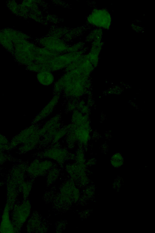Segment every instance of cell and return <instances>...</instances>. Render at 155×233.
Here are the masks:
<instances>
[{
    "instance_id": "cell-6",
    "label": "cell",
    "mask_w": 155,
    "mask_h": 233,
    "mask_svg": "<svg viewBox=\"0 0 155 233\" xmlns=\"http://www.w3.org/2000/svg\"><path fill=\"white\" fill-rule=\"evenodd\" d=\"M31 183L30 182L25 183L23 185V190L24 194L25 196V198L29 194L31 187Z\"/></svg>"
},
{
    "instance_id": "cell-1",
    "label": "cell",
    "mask_w": 155,
    "mask_h": 233,
    "mask_svg": "<svg viewBox=\"0 0 155 233\" xmlns=\"http://www.w3.org/2000/svg\"><path fill=\"white\" fill-rule=\"evenodd\" d=\"M31 206L29 201L26 199L14 206L11 215L15 232L20 230L29 217Z\"/></svg>"
},
{
    "instance_id": "cell-2",
    "label": "cell",
    "mask_w": 155,
    "mask_h": 233,
    "mask_svg": "<svg viewBox=\"0 0 155 233\" xmlns=\"http://www.w3.org/2000/svg\"><path fill=\"white\" fill-rule=\"evenodd\" d=\"M89 20L92 25L105 29L110 26L111 22L109 13L103 9H97L94 11L89 16Z\"/></svg>"
},
{
    "instance_id": "cell-4",
    "label": "cell",
    "mask_w": 155,
    "mask_h": 233,
    "mask_svg": "<svg viewBox=\"0 0 155 233\" xmlns=\"http://www.w3.org/2000/svg\"><path fill=\"white\" fill-rule=\"evenodd\" d=\"M38 81L41 85L49 86L54 83L55 76L52 71L47 69H43L36 74Z\"/></svg>"
},
{
    "instance_id": "cell-3",
    "label": "cell",
    "mask_w": 155,
    "mask_h": 233,
    "mask_svg": "<svg viewBox=\"0 0 155 233\" xmlns=\"http://www.w3.org/2000/svg\"><path fill=\"white\" fill-rule=\"evenodd\" d=\"M15 232V229L10 218V207L7 204L5 207L2 216L0 223V232Z\"/></svg>"
},
{
    "instance_id": "cell-5",
    "label": "cell",
    "mask_w": 155,
    "mask_h": 233,
    "mask_svg": "<svg viewBox=\"0 0 155 233\" xmlns=\"http://www.w3.org/2000/svg\"><path fill=\"white\" fill-rule=\"evenodd\" d=\"M60 97V95L54 94L40 112L39 116L43 117H45L51 113L58 104Z\"/></svg>"
}]
</instances>
